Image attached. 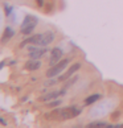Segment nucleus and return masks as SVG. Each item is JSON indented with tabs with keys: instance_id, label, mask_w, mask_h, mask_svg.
<instances>
[{
	"instance_id": "obj_1",
	"label": "nucleus",
	"mask_w": 123,
	"mask_h": 128,
	"mask_svg": "<svg viewBox=\"0 0 123 128\" xmlns=\"http://www.w3.org/2000/svg\"><path fill=\"white\" fill-rule=\"evenodd\" d=\"M53 40H54V33L53 32H45V33H42V34H36V36L31 37V38L25 40L23 42V46L25 44H28V42H31L33 45H39V46H46Z\"/></svg>"
},
{
	"instance_id": "obj_2",
	"label": "nucleus",
	"mask_w": 123,
	"mask_h": 128,
	"mask_svg": "<svg viewBox=\"0 0 123 128\" xmlns=\"http://www.w3.org/2000/svg\"><path fill=\"white\" fill-rule=\"evenodd\" d=\"M79 114H81V110H79V108L68 107V108H64V110H56V111H54V116L58 115L60 119L68 120V119H73V118L78 116Z\"/></svg>"
},
{
	"instance_id": "obj_3",
	"label": "nucleus",
	"mask_w": 123,
	"mask_h": 128,
	"mask_svg": "<svg viewBox=\"0 0 123 128\" xmlns=\"http://www.w3.org/2000/svg\"><path fill=\"white\" fill-rule=\"evenodd\" d=\"M69 64V60L68 58H65V60H61L58 64H56L53 66H50V69L48 70V73H46V77L48 78H52V77H56L57 74H60L62 70L68 66Z\"/></svg>"
},
{
	"instance_id": "obj_4",
	"label": "nucleus",
	"mask_w": 123,
	"mask_h": 128,
	"mask_svg": "<svg viewBox=\"0 0 123 128\" xmlns=\"http://www.w3.org/2000/svg\"><path fill=\"white\" fill-rule=\"evenodd\" d=\"M37 24V18L32 16H27L25 20L21 24V33L23 34H29V33L35 29V26Z\"/></svg>"
},
{
	"instance_id": "obj_5",
	"label": "nucleus",
	"mask_w": 123,
	"mask_h": 128,
	"mask_svg": "<svg viewBox=\"0 0 123 128\" xmlns=\"http://www.w3.org/2000/svg\"><path fill=\"white\" fill-rule=\"evenodd\" d=\"M62 56H64L62 50H61L60 48H54L53 50H52V56H50L49 65L53 66V65H56V64H58L60 61H61V58H62Z\"/></svg>"
},
{
	"instance_id": "obj_6",
	"label": "nucleus",
	"mask_w": 123,
	"mask_h": 128,
	"mask_svg": "<svg viewBox=\"0 0 123 128\" xmlns=\"http://www.w3.org/2000/svg\"><path fill=\"white\" fill-rule=\"evenodd\" d=\"M79 68H81V64H74L73 66H72V68H70L69 70H68V72H66L64 75H62V77H60V80H66V79H68V78H70V77H72V75L75 73V72H77V70L79 69Z\"/></svg>"
},
{
	"instance_id": "obj_7",
	"label": "nucleus",
	"mask_w": 123,
	"mask_h": 128,
	"mask_svg": "<svg viewBox=\"0 0 123 128\" xmlns=\"http://www.w3.org/2000/svg\"><path fill=\"white\" fill-rule=\"evenodd\" d=\"M65 92H66L65 88H62L61 91H52V92H49V94H46L45 96H42L41 100H52V99H56L57 96L62 95V94H65Z\"/></svg>"
},
{
	"instance_id": "obj_8",
	"label": "nucleus",
	"mask_w": 123,
	"mask_h": 128,
	"mask_svg": "<svg viewBox=\"0 0 123 128\" xmlns=\"http://www.w3.org/2000/svg\"><path fill=\"white\" fill-rule=\"evenodd\" d=\"M46 53V49L44 48V49H39V48H33L32 50H31V53H29V57L31 58H33V60H37V58H40V57H42Z\"/></svg>"
},
{
	"instance_id": "obj_9",
	"label": "nucleus",
	"mask_w": 123,
	"mask_h": 128,
	"mask_svg": "<svg viewBox=\"0 0 123 128\" xmlns=\"http://www.w3.org/2000/svg\"><path fill=\"white\" fill-rule=\"evenodd\" d=\"M40 66H41L40 61L32 58L31 61H28V62L25 64V69L27 70H37V69H40Z\"/></svg>"
},
{
	"instance_id": "obj_10",
	"label": "nucleus",
	"mask_w": 123,
	"mask_h": 128,
	"mask_svg": "<svg viewBox=\"0 0 123 128\" xmlns=\"http://www.w3.org/2000/svg\"><path fill=\"white\" fill-rule=\"evenodd\" d=\"M12 36H13V30H12L9 26H7L6 30H4V33H3V42H7Z\"/></svg>"
},
{
	"instance_id": "obj_11",
	"label": "nucleus",
	"mask_w": 123,
	"mask_h": 128,
	"mask_svg": "<svg viewBox=\"0 0 123 128\" xmlns=\"http://www.w3.org/2000/svg\"><path fill=\"white\" fill-rule=\"evenodd\" d=\"M99 98H101V95L94 94V95H91V96H89V98L85 99V104H86V106H89V104H93V103H95Z\"/></svg>"
},
{
	"instance_id": "obj_12",
	"label": "nucleus",
	"mask_w": 123,
	"mask_h": 128,
	"mask_svg": "<svg viewBox=\"0 0 123 128\" xmlns=\"http://www.w3.org/2000/svg\"><path fill=\"white\" fill-rule=\"evenodd\" d=\"M87 127H110V126L106 124L105 122H94V123L87 124Z\"/></svg>"
},
{
	"instance_id": "obj_13",
	"label": "nucleus",
	"mask_w": 123,
	"mask_h": 128,
	"mask_svg": "<svg viewBox=\"0 0 123 128\" xmlns=\"http://www.w3.org/2000/svg\"><path fill=\"white\" fill-rule=\"evenodd\" d=\"M77 79H78V77H74V78H72V80H70V82H68V83L65 84V88H66V87H69V86H72L73 83H75V82H77Z\"/></svg>"
},
{
	"instance_id": "obj_14",
	"label": "nucleus",
	"mask_w": 123,
	"mask_h": 128,
	"mask_svg": "<svg viewBox=\"0 0 123 128\" xmlns=\"http://www.w3.org/2000/svg\"><path fill=\"white\" fill-rule=\"evenodd\" d=\"M60 103H61V100H56V102L49 103V106H50V107H53V106H57V104H60Z\"/></svg>"
},
{
	"instance_id": "obj_15",
	"label": "nucleus",
	"mask_w": 123,
	"mask_h": 128,
	"mask_svg": "<svg viewBox=\"0 0 123 128\" xmlns=\"http://www.w3.org/2000/svg\"><path fill=\"white\" fill-rule=\"evenodd\" d=\"M37 2H39V6L42 7V0H37Z\"/></svg>"
}]
</instances>
